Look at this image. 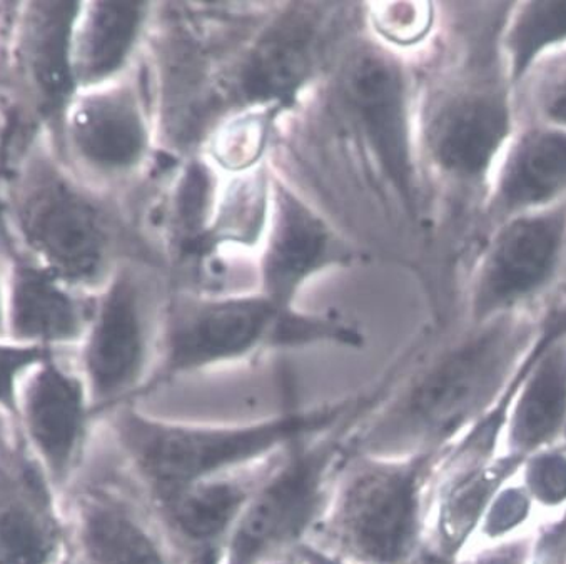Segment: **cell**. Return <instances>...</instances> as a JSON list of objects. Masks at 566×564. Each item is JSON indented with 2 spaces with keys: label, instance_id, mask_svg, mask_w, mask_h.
<instances>
[{
  "label": "cell",
  "instance_id": "obj_30",
  "mask_svg": "<svg viewBox=\"0 0 566 564\" xmlns=\"http://www.w3.org/2000/svg\"><path fill=\"white\" fill-rule=\"evenodd\" d=\"M6 137H8V121L0 113V271L8 272V269L21 259L18 246L12 238L11 226L6 212L4 198V164H6Z\"/></svg>",
  "mask_w": 566,
  "mask_h": 564
},
{
  "label": "cell",
  "instance_id": "obj_32",
  "mask_svg": "<svg viewBox=\"0 0 566 564\" xmlns=\"http://www.w3.org/2000/svg\"><path fill=\"white\" fill-rule=\"evenodd\" d=\"M542 321L546 326L566 334V297L546 306L542 311Z\"/></svg>",
  "mask_w": 566,
  "mask_h": 564
},
{
  "label": "cell",
  "instance_id": "obj_4",
  "mask_svg": "<svg viewBox=\"0 0 566 564\" xmlns=\"http://www.w3.org/2000/svg\"><path fill=\"white\" fill-rule=\"evenodd\" d=\"M440 452H353L307 543L355 564H428V506Z\"/></svg>",
  "mask_w": 566,
  "mask_h": 564
},
{
  "label": "cell",
  "instance_id": "obj_11",
  "mask_svg": "<svg viewBox=\"0 0 566 564\" xmlns=\"http://www.w3.org/2000/svg\"><path fill=\"white\" fill-rule=\"evenodd\" d=\"M150 130L133 79L75 92L54 146L65 166L97 191L133 176L149 153Z\"/></svg>",
  "mask_w": 566,
  "mask_h": 564
},
{
  "label": "cell",
  "instance_id": "obj_35",
  "mask_svg": "<svg viewBox=\"0 0 566 564\" xmlns=\"http://www.w3.org/2000/svg\"><path fill=\"white\" fill-rule=\"evenodd\" d=\"M271 564H300V563H297V561L294 560V557H290V560H281V561H276V563H271Z\"/></svg>",
  "mask_w": 566,
  "mask_h": 564
},
{
  "label": "cell",
  "instance_id": "obj_23",
  "mask_svg": "<svg viewBox=\"0 0 566 564\" xmlns=\"http://www.w3.org/2000/svg\"><path fill=\"white\" fill-rule=\"evenodd\" d=\"M506 79L518 94L549 59L566 51V0L512 2L499 34Z\"/></svg>",
  "mask_w": 566,
  "mask_h": 564
},
{
  "label": "cell",
  "instance_id": "obj_18",
  "mask_svg": "<svg viewBox=\"0 0 566 564\" xmlns=\"http://www.w3.org/2000/svg\"><path fill=\"white\" fill-rule=\"evenodd\" d=\"M566 201V129L520 121L490 179L484 211L493 226Z\"/></svg>",
  "mask_w": 566,
  "mask_h": 564
},
{
  "label": "cell",
  "instance_id": "obj_20",
  "mask_svg": "<svg viewBox=\"0 0 566 564\" xmlns=\"http://www.w3.org/2000/svg\"><path fill=\"white\" fill-rule=\"evenodd\" d=\"M342 254L325 221L296 196L277 187L276 211L263 261L266 297L277 306L290 307L287 303L297 288Z\"/></svg>",
  "mask_w": 566,
  "mask_h": 564
},
{
  "label": "cell",
  "instance_id": "obj_2",
  "mask_svg": "<svg viewBox=\"0 0 566 564\" xmlns=\"http://www.w3.org/2000/svg\"><path fill=\"white\" fill-rule=\"evenodd\" d=\"M399 376L346 398L314 406L296 403L263 418L239 421H196L165 418L126 403L101 416L117 451L143 488L147 501L175 493L268 461L300 439L332 431L336 426L373 411Z\"/></svg>",
  "mask_w": 566,
  "mask_h": 564
},
{
  "label": "cell",
  "instance_id": "obj_33",
  "mask_svg": "<svg viewBox=\"0 0 566 564\" xmlns=\"http://www.w3.org/2000/svg\"><path fill=\"white\" fill-rule=\"evenodd\" d=\"M6 274L0 271V337H6Z\"/></svg>",
  "mask_w": 566,
  "mask_h": 564
},
{
  "label": "cell",
  "instance_id": "obj_14",
  "mask_svg": "<svg viewBox=\"0 0 566 564\" xmlns=\"http://www.w3.org/2000/svg\"><path fill=\"white\" fill-rule=\"evenodd\" d=\"M29 441L54 487H61L77 468L86 439L90 399L71 351H54L32 367L19 386Z\"/></svg>",
  "mask_w": 566,
  "mask_h": 564
},
{
  "label": "cell",
  "instance_id": "obj_29",
  "mask_svg": "<svg viewBox=\"0 0 566 564\" xmlns=\"http://www.w3.org/2000/svg\"><path fill=\"white\" fill-rule=\"evenodd\" d=\"M565 516V514H563ZM563 516L545 521L533 536L526 564H566V540Z\"/></svg>",
  "mask_w": 566,
  "mask_h": 564
},
{
  "label": "cell",
  "instance_id": "obj_16",
  "mask_svg": "<svg viewBox=\"0 0 566 564\" xmlns=\"http://www.w3.org/2000/svg\"><path fill=\"white\" fill-rule=\"evenodd\" d=\"M343 100L352 111L379 164L399 195L411 201L408 87L398 62L382 52L365 51L352 59L343 75Z\"/></svg>",
  "mask_w": 566,
  "mask_h": 564
},
{
  "label": "cell",
  "instance_id": "obj_17",
  "mask_svg": "<svg viewBox=\"0 0 566 564\" xmlns=\"http://www.w3.org/2000/svg\"><path fill=\"white\" fill-rule=\"evenodd\" d=\"M6 337L14 343L72 351L90 327L96 294L83 293L28 259L6 272Z\"/></svg>",
  "mask_w": 566,
  "mask_h": 564
},
{
  "label": "cell",
  "instance_id": "obj_26",
  "mask_svg": "<svg viewBox=\"0 0 566 564\" xmlns=\"http://www.w3.org/2000/svg\"><path fill=\"white\" fill-rule=\"evenodd\" d=\"M516 100L520 121L566 129V67L536 72Z\"/></svg>",
  "mask_w": 566,
  "mask_h": 564
},
{
  "label": "cell",
  "instance_id": "obj_10",
  "mask_svg": "<svg viewBox=\"0 0 566 564\" xmlns=\"http://www.w3.org/2000/svg\"><path fill=\"white\" fill-rule=\"evenodd\" d=\"M518 126V100L496 41L474 74L434 107L427 127L428 150L444 177L484 201L493 170Z\"/></svg>",
  "mask_w": 566,
  "mask_h": 564
},
{
  "label": "cell",
  "instance_id": "obj_8",
  "mask_svg": "<svg viewBox=\"0 0 566 564\" xmlns=\"http://www.w3.org/2000/svg\"><path fill=\"white\" fill-rule=\"evenodd\" d=\"M150 296L139 269L123 262L96 294L84 340L71 351L91 412L104 416L137 403L156 363Z\"/></svg>",
  "mask_w": 566,
  "mask_h": 564
},
{
  "label": "cell",
  "instance_id": "obj_25",
  "mask_svg": "<svg viewBox=\"0 0 566 564\" xmlns=\"http://www.w3.org/2000/svg\"><path fill=\"white\" fill-rule=\"evenodd\" d=\"M518 480L543 520L566 514V446L528 456L520 468Z\"/></svg>",
  "mask_w": 566,
  "mask_h": 564
},
{
  "label": "cell",
  "instance_id": "obj_27",
  "mask_svg": "<svg viewBox=\"0 0 566 564\" xmlns=\"http://www.w3.org/2000/svg\"><path fill=\"white\" fill-rule=\"evenodd\" d=\"M54 353L48 347L29 346L0 337V409L19 418V386L25 374Z\"/></svg>",
  "mask_w": 566,
  "mask_h": 564
},
{
  "label": "cell",
  "instance_id": "obj_12",
  "mask_svg": "<svg viewBox=\"0 0 566 564\" xmlns=\"http://www.w3.org/2000/svg\"><path fill=\"white\" fill-rule=\"evenodd\" d=\"M81 480L71 494L77 564H179L149 506L99 477Z\"/></svg>",
  "mask_w": 566,
  "mask_h": 564
},
{
  "label": "cell",
  "instance_id": "obj_36",
  "mask_svg": "<svg viewBox=\"0 0 566 564\" xmlns=\"http://www.w3.org/2000/svg\"><path fill=\"white\" fill-rule=\"evenodd\" d=\"M61 564H71V561H64V563Z\"/></svg>",
  "mask_w": 566,
  "mask_h": 564
},
{
  "label": "cell",
  "instance_id": "obj_13",
  "mask_svg": "<svg viewBox=\"0 0 566 564\" xmlns=\"http://www.w3.org/2000/svg\"><path fill=\"white\" fill-rule=\"evenodd\" d=\"M280 455L147 501L178 563L185 557L186 564H218L242 511Z\"/></svg>",
  "mask_w": 566,
  "mask_h": 564
},
{
  "label": "cell",
  "instance_id": "obj_3",
  "mask_svg": "<svg viewBox=\"0 0 566 564\" xmlns=\"http://www.w3.org/2000/svg\"><path fill=\"white\" fill-rule=\"evenodd\" d=\"M6 212L21 258L97 294L123 264V232L107 192L78 179L48 133L6 137Z\"/></svg>",
  "mask_w": 566,
  "mask_h": 564
},
{
  "label": "cell",
  "instance_id": "obj_21",
  "mask_svg": "<svg viewBox=\"0 0 566 564\" xmlns=\"http://www.w3.org/2000/svg\"><path fill=\"white\" fill-rule=\"evenodd\" d=\"M149 4L123 0L81 2L72 29L71 62L77 91L127 75Z\"/></svg>",
  "mask_w": 566,
  "mask_h": 564
},
{
  "label": "cell",
  "instance_id": "obj_9",
  "mask_svg": "<svg viewBox=\"0 0 566 564\" xmlns=\"http://www.w3.org/2000/svg\"><path fill=\"white\" fill-rule=\"evenodd\" d=\"M566 271V201L493 226L470 288V323L542 313Z\"/></svg>",
  "mask_w": 566,
  "mask_h": 564
},
{
  "label": "cell",
  "instance_id": "obj_19",
  "mask_svg": "<svg viewBox=\"0 0 566 564\" xmlns=\"http://www.w3.org/2000/svg\"><path fill=\"white\" fill-rule=\"evenodd\" d=\"M565 436L566 334L543 323L542 337L510 396L502 451L525 461L535 452L563 445Z\"/></svg>",
  "mask_w": 566,
  "mask_h": 564
},
{
  "label": "cell",
  "instance_id": "obj_22",
  "mask_svg": "<svg viewBox=\"0 0 566 564\" xmlns=\"http://www.w3.org/2000/svg\"><path fill=\"white\" fill-rule=\"evenodd\" d=\"M316 49V19L306 12L274 22L244 64L242 94L254 104L291 103L313 72Z\"/></svg>",
  "mask_w": 566,
  "mask_h": 564
},
{
  "label": "cell",
  "instance_id": "obj_34",
  "mask_svg": "<svg viewBox=\"0 0 566 564\" xmlns=\"http://www.w3.org/2000/svg\"><path fill=\"white\" fill-rule=\"evenodd\" d=\"M556 67H566V51L559 52L558 55H555V58L549 59V61H546L545 64L542 65V67L538 69V71H543V69H556ZM536 71V72H538ZM535 72V74H536ZM533 77V75H532Z\"/></svg>",
  "mask_w": 566,
  "mask_h": 564
},
{
  "label": "cell",
  "instance_id": "obj_7",
  "mask_svg": "<svg viewBox=\"0 0 566 564\" xmlns=\"http://www.w3.org/2000/svg\"><path fill=\"white\" fill-rule=\"evenodd\" d=\"M77 0L0 2V113L9 130H44L55 143L77 92L72 29Z\"/></svg>",
  "mask_w": 566,
  "mask_h": 564
},
{
  "label": "cell",
  "instance_id": "obj_1",
  "mask_svg": "<svg viewBox=\"0 0 566 564\" xmlns=\"http://www.w3.org/2000/svg\"><path fill=\"white\" fill-rule=\"evenodd\" d=\"M543 333L542 313L471 324L457 343L398 379L359 422L355 452H440L509 395Z\"/></svg>",
  "mask_w": 566,
  "mask_h": 564
},
{
  "label": "cell",
  "instance_id": "obj_5",
  "mask_svg": "<svg viewBox=\"0 0 566 564\" xmlns=\"http://www.w3.org/2000/svg\"><path fill=\"white\" fill-rule=\"evenodd\" d=\"M369 412L284 449L242 511L218 564H271L294 557L325 514L339 471L355 452L356 428Z\"/></svg>",
  "mask_w": 566,
  "mask_h": 564
},
{
  "label": "cell",
  "instance_id": "obj_24",
  "mask_svg": "<svg viewBox=\"0 0 566 564\" xmlns=\"http://www.w3.org/2000/svg\"><path fill=\"white\" fill-rule=\"evenodd\" d=\"M543 523L545 520L516 474L493 498L468 550L526 536L535 533Z\"/></svg>",
  "mask_w": 566,
  "mask_h": 564
},
{
  "label": "cell",
  "instance_id": "obj_28",
  "mask_svg": "<svg viewBox=\"0 0 566 564\" xmlns=\"http://www.w3.org/2000/svg\"><path fill=\"white\" fill-rule=\"evenodd\" d=\"M533 536L535 533L505 543L471 547L450 564H526L532 551Z\"/></svg>",
  "mask_w": 566,
  "mask_h": 564
},
{
  "label": "cell",
  "instance_id": "obj_31",
  "mask_svg": "<svg viewBox=\"0 0 566 564\" xmlns=\"http://www.w3.org/2000/svg\"><path fill=\"white\" fill-rule=\"evenodd\" d=\"M294 560L300 564H355L342 560L335 554L326 553L321 547L314 546L313 543L301 544L294 553Z\"/></svg>",
  "mask_w": 566,
  "mask_h": 564
},
{
  "label": "cell",
  "instance_id": "obj_6",
  "mask_svg": "<svg viewBox=\"0 0 566 564\" xmlns=\"http://www.w3.org/2000/svg\"><path fill=\"white\" fill-rule=\"evenodd\" d=\"M329 340L328 321L291 313L266 296L206 301L169 320L139 399L176 379L250 359L270 347L313 346Z\"/></svg>",
  "mask_w": 566,
  "mask_h": 564
},
{
  "label": "cell",
  "instance_id": "obj_15",
  "mask_svg": "<svg viewBox=\"0 0 566 564\" xmlns=\"http://www.w3.org/2000/svg\"><path fill=\"white\" fill-rule=\"evenodd\" d=\"M44 466L0 419V564H55L65 530Z\"/></svg>",
  "mask_w": 566,
  "mask_h": 564
}]
</instances>
